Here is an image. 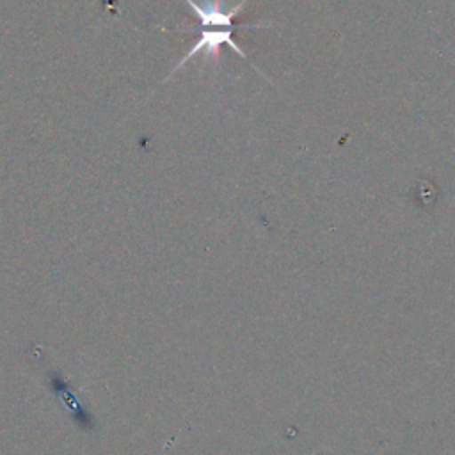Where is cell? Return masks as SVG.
Returning <instances> with one entry per match:
<instances>
[{
    "label": "cell",
    "instance_id": "obj_1",
    "mask_svg": "<svg viewBox=\"0 0 455 455\" xmlns=\"http://www.w3.org/2000/svg\"><path fill=\"white\" fill-rule=\"evenodd\" d=\"M249 0H240L236 5L231 7H224L222 0H203V4H199L197 0H185V4L194 11V14L197 16L201 28H265L270 27L267 23H259V25H251V23H236L235 18L238 16V12L245 7Z\"/></svg>",
    "mask_w": 455,
    "mask_h": 455
},
{
    "label": "cell",
    "instance_id": "obj_2",
    "mask_svg": "<svg viewBox=\"0 0 455 455\" xmlns=\"http://www.w3.org/2000/svg\"><path fill=\"white\" fill-rule=\"evenodd\" d=\"M235 28H201V36L199 39L190 46V50L185 53V57L180 59V62L172 68V71L164 78V82H167L180 68H183L190 59H194L197 53H203L204 59H210L213 62H219V53L222 44H228L231 50H235L242 59H249L245 55V52L238 46L236 39L233 37Z\"/></svg>",
    "mask_w": 455,
    "mask_h": 455
}]
</instances>
